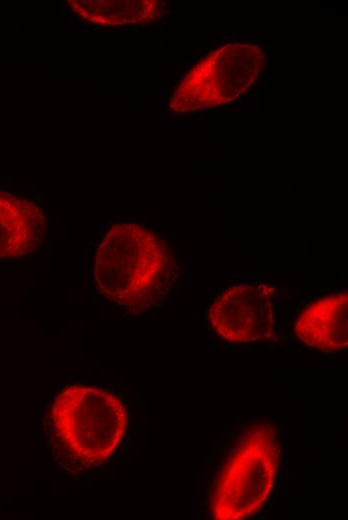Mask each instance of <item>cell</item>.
Masks as SVG:
<instances>
[{
  "label": "cell",
  "instance_id": "1",
  "mask_svg": "<svg viewBox=\"0 0 348 520\" xmlns=\"http://www.w3.org/2000/svg\"><path fill=\"white\" fill-rule=\"evenodd\" d=\"M169 243L153 230L133 222L106 232L94 258V279L101 294L135 312L160 306L177 278Z\"/></svg>",
  "mask_w": 348,
  "mask_h": 520
},
{
  "label": "cell",
  "instance_id": "2",
  "mask_svg": "<svg viewBox=\"0 0 348 520\" xmlns=\"http://www.w3.org/2000/svg\"><path fill=\"white\" fill-rule=\"evenodd\" d=\"M45 430L56 462L72 473L107 461L121 443L127 412L113 393L71 385L55 398Z\"/></svg>",
  "mask_w": 348,
  "mask_h": 520
},
{
  "label": "cell",
  "instance_id": "3",
  "mask_svg": "<svg viewBox=\"0 0 348 520\" xmlns=\"http://www.w3.org/2000/svg\"><path fill=\"white\" fill-rule=\"evenodd\" d=\"M281 458L274 426L245 430L221 467L210 497L215 520H242L257 514L273 490Z\"/></svg>",
  "mask_w": 348,
  "mask_h": 520
},
{
  "label": "cell",
  "instance_id": "4",
  "mask_svg": "<svg viewBox=\"0 0 348 520\" xmlns=\"http://www.w3.org/2000/svg\"><path fill=\"white\" fill-rule=\"evenodd\" d=\"M263 58L257 45L244 43L210 51L181 80L170 98V110L185 113L238 98L257 77Z\"/></svg>",
  "mask_w": 348,
  "mask_h": 520
},
{
  "label": "cell",
  "instance_id": "5",
  "mask_svg": "<svg viewBox=\"0 0 348 520\" xmlns=\"http://www.w3.org/2000/svg\"><path fill=\"white\" fill-rule=\"evenodd\" d=\"M275 288L268 283H242L225 289L212 303L209 321L218 335L233 343L272 337Z\"/></svg>",
  "mask_w": 348,
  "mask_h": 520
},
{
  "label": "cell",
  "instance_id": "6",
  "mask_svg": "<svg viewBox=\"0 0 348 520\" xmlns=\"http://www.w3.org/2000/svg\"><path fill=\"white\" fill-rule=\"evenodd\" d=\"M46 233L45 215L35 202L0 189V260L35 254Z\"/></svg>",
  "mask_w": 348,
  "mask_h": 520
},
{
  "label": "cell",
  "instance_id": "7",
  "mask_svg": "<svg viewBox=\"0 0 348 520\" xmlns=\"http://www.w3.org/2000/svg\"><path fill=\"white\" fill-rule=\"evenodd\" d=\"M347 291L321 297L306 306L295 323L297 337L322 352H336L348 345Z\"/></svg>",
  "mask_w": 348,
  "mask_h": 520
},
{
  "label": "cell",
  "instance_id": "8",
  "mask_svg": "<svg viewBox=\"0 0 348 520\" xmlns=\"http://www.w3.org/2000/svg\"><path fill=\"white\" fill-rule=\"evenodd\" d=\"M70 10L101 26L142 24L161 17L165 2L157 0H68Z\"/></svg>",
  "mask_w": 348,
  "mask_h": 520
}]
</instances>
